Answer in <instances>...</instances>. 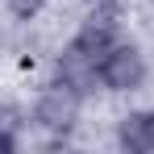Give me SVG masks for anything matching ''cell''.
Masks as SVG:
<instances>
[{
  "label": "cell",
  "mask_w": 154,
  "mask_h": 154,
  "mask_svg": "<svg viewBox=\"0 0 154 154\" xmlns=\"http://www.w3.org/2000/svg\"><path fill=\"white\" fill-rule=\"evenodd\" d=\"M88 4H104V8H117L121 0H88Z\"/></svg>",
  "instance_id": "8992f818"
},
{
  "label": "cell",
  "mask_w": 154,
  "mask_h": 154,
  "mask_svg": "<svg viewBox=\"0 0 154 154\" xmlns=\"http://www.w3.org/2000/svg\"><path fill=\"white\" fill-rule=\"evenodd\" d=\"M50 79L75 88L83 96H92V92H100V54H92L88 46H79L75 38H67L50 58Z\"/></svg>",
  "instance_id": "3957f363"
},
{
  "label": "cell",
  "mask_w": 154,
  "mask_h": 154,
  "mask_svg": "<svg viewBox=\"0 0 154 154\" xmlns=\"http://www.w3.org/2000/svg\"><path fill=\"white\" fill-rule=\"evenodd\" d=\"M150 83V58L137 42H112L108 50L100 54V92L108 96H133Z\"/></svg>",
  "instance_id": "7a4b0ae2"
},
{
  "label": "cell",
  "mask_w": 154,
  "mask_h": 154,
  "mask_svg": "<svg viewBox=\"0 0 154 154\" xmlns=\"http://www.w3.org/2000/svg\"><path fill=\"white\" fill-rule=\"evenodd\" d=\"M112 142L125 154H154V104L121 112L112 125Z\"/></svg>",
  "instance_id": "277c9868"
},
{
  "label": "cell",
  "mask_w": 154,
  "mask_h": 154,
  "mask_svg": "<svg viewBox=\"0 0 154 154\" xmlns=\"http://www.w3.org/2000/svg\"><path fill=\"white\" fill-rule=\"evenodd\" d=\"M83 104L88 96L58 83V79H46L38 92H33V104H29V125L38 129L42 137H50L54 146H67L75 137L79 121H83Z\"/></svg>",
  "instance_id": "6da1fadb"
},
{
  "label": "cell",
  "mask_w": 154,
  "mask_h": 154,
  "mask_svg": "<svg viewBox=\"0 0 154 154\" xmlns=\"http://www.w3.org/2000/svg\"><path fill=\"white\" fill-rule=\"evenodd\" d=\"M0 4H4V13H8L13 21L29 25V21H38V17L46 13V4H50V0H0Z\"/></svg>",
  "instance_id": "5b68a950"
}]
</instances>
